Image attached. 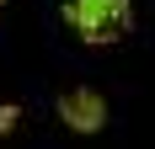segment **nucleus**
<instances>
[{
    "label": "nucleus",
    "instance_id": "f257e3e1",
    "mask_svg": "<svg viewBox=\"0 0 155 149\" xmlns=\"http://www.w3.org/2000/svg\"><path fill=\"white\" fill-rule=\"evenodd\" d=\"M70 16V27L86 37V43H112V37H123L128 32V0H70L64 5Z\"/></svg>",
    "mask_w": 155,
    "mask_h": 149
},
{
    "label": "nucleus",
    "instance_id": "f03ea898",
    "mask_svg": "<svg viewBox=\"0 0 155 149\" xmlns=\"http://www.w3.org/2000/svg\"><path fill=\"white\" fill-rule=\"evenodd\" d=\"M59 117L75 128V133H96L102 128V117H107V106H102V96L96 90H70L59 101Z\"/></svg>",
    "mask_w": 155,
    "mask_h": 149
}]
</instances>
